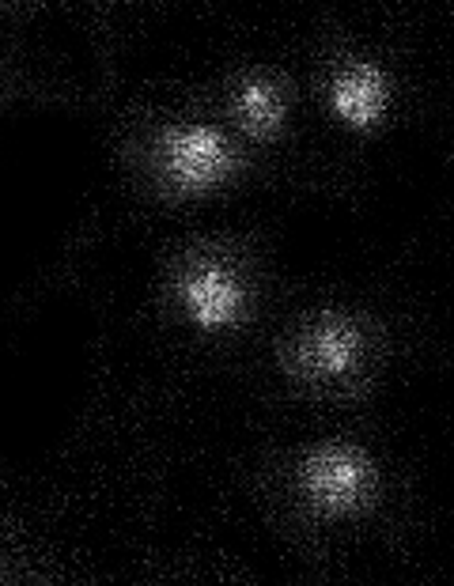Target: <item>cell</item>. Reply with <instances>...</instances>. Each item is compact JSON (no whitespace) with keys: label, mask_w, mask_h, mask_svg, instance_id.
I'll list each match as a JSON object with an SVG mask.
<instances>
[{"label":"cell","mask_w":454,"mask_h":586,"mask_svg":"<svg viewBox=\"0 0 454 586\" xmlns=\"http://www.w3.org/2000/svg\"><path fill=\"white\" fill-rule=\"evenodd\" d=\"M190 303L193 311H197V318L205 322V326H212V322H224L227 314H231V307H235V292L227 288L224 276H201L197 284L190 288Z\"/></svg>","instance_id":"7a4b0ae2"},{"label":"cell","mask_w":454,"mask_h":586,"mask_svg":"<svg viewBox=\"0 0 454 586\" xmlns=\"http://www.w3.org/2000/svg\"><path fill=\"white\" fill-rule=\"evenodd\" d=\"M243 110H246V118L254 121V125H269V121L277 118V106H273V99L265 95L262 87H246Z\"/></svg>","instance_id":"8992f818"},{"label":"cell","mask_w":454,"mask_h":586,"mask_svg":"<svg viewBox=\"0 0 454 586\" xmlns=\"http://www.w3.org/2000/svg\"><path fill=\"white\" fill-rule=\"evenodd\" d=\"M311 484H315L326 500H349L352 492H356V484H360V473H356V466L345 462V458H333L326 466H318Z\"/></svg>","instance_id":"277c9868"},{"label":"cell","mask_w":454,"mask_h":586,"mask_svg":"<svg viewBox=\"0 0 454 586\" xmlns=\"http://www.w3.org/2000/svg\"><path fill=\"white\" fill-rule=\"evenodd\" d=\"M220 159H224V144L212 137V133H193V137L175 144V167L186 174L190 182L209 178V174L220 167Z\"/></svg>","instance_id":"6da1fadb"},{"label":"cell","mask_w":454,"mask_h":586,"mask_svg":"<svg viewBox=\"0 0 454 586\" xmlns=\"http://www.w3.org/2000/svg\"><path fill=\"white\" fill-rule=\"evenodd\" d=\"M375 99H379V84H375L371 72L356 76V80H345V84L337 87V106H341V114L352 121L371 118V114H375Z\"/></svg>","instance_id":"3957f363"},{"label":"cell","mask_w":454,"mask_h":586,"mask_svg":"<svg viewBox=\"0 0 454 586\" xmlns=\"http://www.w3.org/2000/svg\"><path fill=\"white\" fill-rule=\"evenodd\" d=\"M352 348L345 341V333H326L322 341H318V363L322 367H330V371H341L345 363H349Z\"/></svg>","instance_id":"5b68a950"}]
</instances>
